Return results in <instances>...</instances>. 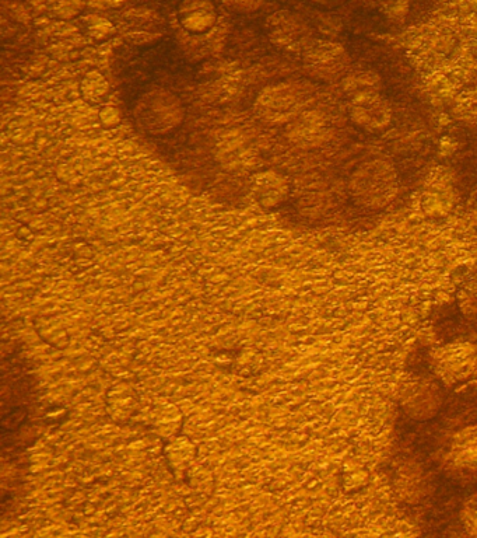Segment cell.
Returning a JSON list of instances; mask_svg holds the SVG:
<instances>
[{"label": "cell", "mask_w": 477, "mask_h": 538, "mask_svg": "<svg viewBox=\"0 0 477 538\" xmlns=\"http://www.w3.org/2000/svg\"><path fill=\"white\" fill-rule=\"evenodd\" d=\"M347 188L354 204L368 211H380L398 195V171L387 160H368L353 171Z\"/></svg>", "instance_id": "6da1fadb"}, {"label": "cell", "mask_w": 477, "mask_h": 538, "mask_svg": "<svg viewBox=\"0 0 477 538\" xmlns=\"http://www.w3.org/2000/svg\"><path fill=\"white\" fill-rule=\"evenodd\" d=\"M184 117L181 100L166 89H153L143 94L133 108L136 125L150 136L170 134L180 127Z\"/></svg>", "instance_id": "7a4b0ae2"}, {"label": "cell", "mask_w": 477, "mask_h": 538, "mask_svg": "<svg viewBox=\"0 0 477 538\" xmlns=\"http://www.w3.org/2000/svg\"><path fill=\"white\" fill-rule=\"evenodd\" d=\"M430 368L443 386H461L476 376L477 345L464 340L445 342L431 354Z\"/></svg>", "instance_id": "3957f363"}, {"label": "cell", "mask_w": 477, "mask_h": 538, "mask_svg": "<svg viewBox=\"0 0 477 538\" xmlns=\"http://www.w3.org/2000/svg\"><path fill=\"white\" fill-rule=\"evenodd\" d=\"M398 403L406 417L413 421H430L443 410V383L433 375H409L399 386Z\"/></svg>", "instance_id": "277c9868"}, {"label": "cell", "mask_w": 477, "mask_h": 538, "mask_svg": "<svg viewBox=\"0 0 477 538\" xmlns=\"http://www.w3.org/2000/svg\"><path fill=\"white\" fill-rule=\"evenodd\" d=\"M307 103L308 92L303 86L297 83H280L263 90L256 101V111L265 121L286 124L303 114Z\"/></svg>", "instance_id": "5b68a950"}, {"label": "cell", "mask_w": 477, "mask_h": 538, "mask_svg": "<svg viewBox=\"0 0 477 538\" xmlns=\"http://www.w3.org/2000/svg\"><path fill=\"white\" fill-rule=\"evenodd\" d=\"M301 55L305 72L318 80L339 79L352 62L346 48L331 40H314Z\"/></svg>", "instance_id": "8992f818"}, {"label": "cell", "mask_w": 477, "mask_h": 538, "mask_svg": "<svg viewBox=\"0 0 477 538\" xmlns=\"http://www.w3.org/2000/svg\"><path fill=\"white\" fill-rule=\"evenodd\" d=\"M266 33L270 43L280 50L303 54L315 40L311 27L296 13L279 10L266 22Z\"/></svg>", "instance_id": "52a82bcc"}, {"label": "cell", "mask_w": 477, "mask_h": 538, "mask_svg": "<svg viewBox=\"0 0 477 538\" xmlns=\"http://www.w3.org/2000/svg\"><path fill=\"white\" fill-rule=\"evenodd\" d=\"M353 124L367 132H380L389 127L394 117L391 104L380 92H366L353 96L349 104Z\"/></svg>", "instance_id": "ba28073f"}, {"label": "cell", "mask_w": 477, "mask_h": 538, "mask_svg": "<svg viewBox=\"0 0 477 538\" xmlns=\"http://www.w3.org/2000/svg\"><path fill=\"white\" fill-rule=\"evenodd\" d=\"M443 461L454 473H477V425L462 426L452 433L445 443Z\"/></svg>", "instance_id": "9c48e42d"}, {"label": "cell", "mask_w": 477, "mask_h": 538, "mask_svg": "<svg viewBox=\"0 0 477 538\" xmlns=\"http://www.w3.org/2000/svg\"><path fill=\"white\" fill-rule=\"evenodd\" d=\"M287 135L300 148H319L332 138V127L318 111H304L289 122Z\"/></svg>", "instance_id": "30bf717a"}, {"label": "cell", "mask_w": 477, "mask_h": 538, "mask_svg": "<svg viewBox=\"0 0 477 538\" xmlns=\"http://www.w3.org/2000/svg\"><path fill=\"white\" fill-rule=\"evenodd\" d=\"M177 17L178 23L188 34L203 36L216 26V5L212 0H182Z\"/></svg>", "instance_id": "8fae6325"}, {"label": "cell", "mask_w": 477, "mask_h": 538, "mask_svg": "<svg viewBox=\"0 0 477 538\" xmlns=\"http://www.w3.org/2000/svg\"><path fill=\"white\" fill-rule=\"evenodd\" d=\"M394 485L396 495L401 501L406 503H416L422 501L427 495L429 481L420 464L415 461H408L398 467L394 473Z\"/></svg>", "instance_id": "7c38bea8"}, {"label": "cell", "mask_w": 477, "mask_h": 538, "mask_svg": "<svg viewBox=\"0 0 477 538\" xmlns=\"http://www.w3.org/2000/svg\"><path fill=\"white\" fill-rule=\"evenodd\" d=\"M252 191H254L259 205H262L263 208L272 209L286 201L287 197H289L290 185L282 174L269 170L263 171V173L255 177Z\"/></svg>", "instance_id": "4fadbf2b"}, {"label": "cell", "mask_w": 477, "mask_h": 538, "mask_svg": "<svg viewBox=\"0 0 477 538\" xmlns=\"http://www.w3.org/2000/svg\"><path fill=\"white\" fill-rule=\"evenodd\" d=\"M452 114L464 127L477 131V87L462 90L454 97Z\"/></svg>", "instance_id": "5bb4252c"}, {"label": "cell", "mask_w": 477, "mask_h": 538, "mask_svg": "<svg viewBox=\"0 0 477 538\" xmlns=\"http://www.w3.org/2000/svg\"><path fill=\"white\" fill-rule=\"evenodd\" d=\"M458 309L465 320L477 324V278L466 282L457 295Z\"/></svg>", "instance_id": "9a60e30c"}, {"label": "cell", "mask_w": 477, "mask_h": 538, "mask_svg": "<svg viewBox=\"0 0 477 538\" xmlns=\"http://www.w3.org/2000/svg\"><path fill=\"white\" fill-rule=\"evenodd\" d=\"M108 90H110V85H108L107 79L101 73L90 72L83 79L82 94L84 99L89 101V103H100V100L104 99Z\"/></svg>", "instance_id": "2e32d148"}, {"label": "cell", "mask_w": 477, "mask_h": 538, "mask_svg": "<svg viewBox=\"0 0 477 538\" xmlns=\"http://www.w3.org/2000/svg\"><path fill=\"white\" fill-rule=\"evenodd\" d=\"M381 79L373 72H359L347 76L346 90L353 96L366 92H380Z\"/></svg>", "instance_id": "e0dca14e"}, {"label": "cell", "mask_w": 477, "mask_h": 538, "mask_svg": "<svg viewBox=\"0 0 477 538\" xmlns=\"http://www.w3.org/2000/svg\"><path fill=\"white\" fill-rule=\"evenodd\" d=\"M459 522L468 536L477 537V494L469 496L462 503Z\"/></svg>", "instance_id": "ac0fdd59"}, {"label": "cell", "mask_w": 477, "mask_h": 538, "mask_svg": "<svg viewBox=\"0 0 477 538\" xmlns=\"http://www.w3.org/2000/svg\"><path fill=\"white\" fill-rule=\"evenodd\" d=\"M377 5L382 15L394 22H401L410 10V0H377Z\"/></svg>", "instance_id": "d6986e66"}, {"label": "cell", "mask_w": 477, "mask_h": 538, "mask_svg": "<svg viewBox=\"0 0 477 538\" xmlns=\"http://www.w3.org/2000/svg\"><path fill=\"white\" fill-rule=\"evenodd\" d=\"M222 2L231 12L241 13V15L256 12L263 5V0H222Z\"/></svg>", "instance_id": "ffe728a7"}, {"label": "cell", "mask_w": 477, "mask_h": 538, "mask_svg": "<svg viewBox=\"0 0 477 538\" xmlns=\"http://www.w3.org/2000/svg\"><path fill=\"white\" fill-rule=\"evenodd\" d=\"M83 0H61L58 3V15L62 17H72L77 15L82 9Z\"/></svg>", "instance_id": "44dd1931"}, {"label": "cell", "mask_w": 477, "mask_h": 538, "mask_svg": "<svg viewBox=\"0 0 477 538\" xmlns=\"http://www.w3.org/2000/svg\"><path fill=\"white\" fill-rule=\"evenodd\" d=\"M471 225L473 227V230H475L477 234V208L475 209V211L472 212Z\"/></svg>", "instance_id": "7402d4cb"}, {"label": "cell", "mask_w": 477, "mask_h": 538, "mask_svg": "<svg viewBox=\"0 0 477 538\" xmlns=\"http://www.w3.org/2000/svg\"><path fill=\"white\" fill-rule=\"evenodd\" d=\"M311 2L315 3V5H329L332 0H311Z\"/></svg>", "instance_id": "603a6c76"}]
</instances>
